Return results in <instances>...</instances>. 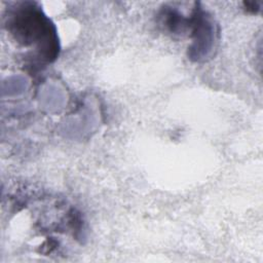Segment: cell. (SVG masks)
Listing matches in <instances>:
<instances>
[{
    "label": "cell",
    "instance_id": "cell-1",
    "mask_svg": "<svg viewBox=\"0 0 263 263\" xmlns=\"http://www.w3.org/2000/svg\"><path fill=\"white\" fill-rule=\"evenodd\" d=\"M5 27L14 40L24 46H34L41 63L52 62L59 52L53 26L33 3H21L8 9Z\"/></svg>",
    "mask_w": 263,
    "mask_h": 263
}]
</instances>
